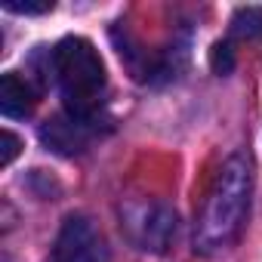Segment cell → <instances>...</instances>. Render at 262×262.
<instances>
[{
  "mask_svg": "<svg viewBox=\"0 0 262 262\" xmlns=\"http://www.w3.org/2000/svg\"><path fill=\"white\" fill-rule=\"evenodd\" d=\"M250 191H253L250 161L244 155H231L219 167L207 191V201L201 207L198 228H194V250L216 253L237 241L250 213Z\"/></svg>",
  "mask_w": 262,
  "mask_h": 262,
  "instance_id": "6da1fadb",
  "label": "cell"
},
{
  "mask_svg": "<svg viewBox=\"0 0 262 262\" xmlns=\"http://www.w3.org/2000/svg\"><path fill=\"white\" fill-rule=\"evenodd\" d=\"M53 71L71 117L80 123H93L102 111V96L108 83L99 50L86 37H65L53 50Z\"/></svg>",
  "mask_w": 262,
  "mask_h": 262,
  "instance_id": "7a4b0ae2",
  "label": "cell"
},
{
  "mask_svg": "<svg viewBox=\"0 0 262 262\" xmlns=\"http://www.w3.org/2000/svg\"><path fill=\"white\" fill-rule=\"evenodd\" d=\"M105 259H108V250L96 222L80 213L68 216L59 228L50 262H105Z\"/></svg>",
  "mask_w": 262,
  "mask_h": 262,
  "instance_id": "3957f363",
  "label": "cell"
},
{
  "mask_svg": "<svg viewBox=\"0 0 262 262\" xmlns=\"http://www.w3.org/2000/svg\"><path fill=\"white\" fill-rule=\"evenodd\" d=\"M139 244L142 250H155V253H164L170 247V241L176 237V213L164 204H155L142 222H139Z\"/></svg>",
  "mask_w": 262,
  "mask_h": 262,
  "instance_id": "277c9868",
  "label": "cell"
},
{
  "mask_svg": "<svg viewBox=\"0 0 262 262\" xmlns=\"http://www.w3.org/2000/svg\"><path fill=\"white\" fill-rule=\"evenodd\" d=\"M83 126H86V123H80V120H74V117H53V120H47V126L40 129V139H43L53 151H59V155H77V151L86 148V133H83Z\"/></svg>",
  "mask_w": 262,
  "mask_h": 262,
  "instance_id": "5b68a950",
  "label": "cell"
},
{
  "mask_svg": "<svg viewBox=\"0 0 262 262\" xmlns=\"http://www.w3.org/2000/svg\"><path fill=\"white\" fill-rule=\"evenodd\" d=\"M34 105H37V96L28 86V80H22L16 71H7L0 77V111L7 117H28Z\"/></svg>",
  "mask_w": 262,
  "mask_h": 262,
  "instance_id": "8992f818",
  "label": "cell"
},
{
  "mask_svg": "<svg viewBox=\"0 0 262 262\" xmlns=\"http://www.w3.org/2000/svg\"><path fill=\"white\" fill-rule=\"evenodd\" d=\"M231 34L241 40H256L262 37V10L259 7H241L231 16Z\"/></svg>",
  "mask_w": 262,
  "mask_h": 262,
  "instance_id": "52a82bcc",
  "label": "cell"
},
{
  "mask_svg": "<svg viewBox=\"0 0 262 262\" xmlns=\"http://www.w3.org/2000/svg\"><path fill=\"white\" fill-rule=\"evenodd\" d=\"M210 68L216 71V74H231L234 71V50H231V43H213V50H210Z\"/></svg>",
  "mask_w": 262,
  "mask_h": 262,
  "instance_id": "ba28073f",
  "label": "cell"
},
{
  "mask_svg": "<svg viewBox=\"0 0 262 262\" xmlns=\"http://www.w3.org/2000/svg\"><path fill=\"white\" fill-rule=\"evenodd\" d=\"M4 10L19 16H40L53 10V0H4Z\"/></svg>",
  "mask_w": 262,
  "mask_h": 262,
  "instance_id": "9c48e42d",
  "label": "cell"
},
{
  "mask_svg": "<svg viewBox=\"0 0 262 262\" xmlns=\"http://www.w3.org/2000/svg\"><path fill=\"white\" fill-rule=\"evenodd\" d=\"M19 148H22L19 136H16V133H10V129H4V133H0V167H10V164L16 161Z\"/></svg>",
  "mask_w": 262,
  "mask_h": 262,
  "instance_id": "30bf717a",
  "label": "cell"
}]
</instances>
